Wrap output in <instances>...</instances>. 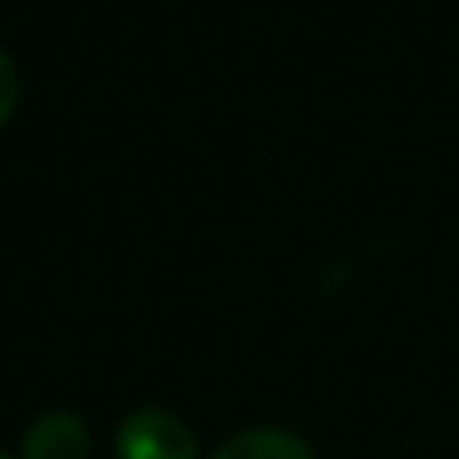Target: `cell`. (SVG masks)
I'll use <instances>...</instances> for the list:
<instances>
[{
	"mask_svg": "<svg viewBox=\"0 0 459 459\" xmlns=\"http://www.w3.org/2000/svg\"><path fill=\"white\" fill-rule=\"evenodd\" d=\"M117 459H196V437L178 415L143 406L121 420Z\"/></svg>",
	"mask_w": 459,
	"mask_h": 459,
	"instance_id": "cell-1",
	"label": "cell"
},
{
	"mask_svg": "<svg viewBox=\"0 0 459 459\" xmlns=\"http://www.w3.org/2000/svg\"><path fill=\"white\" fill-rule=\"evenodd\" d=\"M22 459H90V429H85V420H76L67 411L40 415L27 429V437H22Z\"/></svg>",
	"mask_w": 459,
	"mask_h": 459,
	"instance_id": "cell-2",
	"label": "cell"
},
{
	"mask_svg": "<svg viewBox=\"0 0 459 459\" xmlns=\"http://www.w3.org/2000/svg\"><path fill=\"white\" fill-rule=\"evenodd\" d=\"M210 459H312L304 437L286 433V429H246L237 437H228Z\"/></svg>",
	"mask_w": 459,
	"mask_h": 459,
	"instance_id": "cell-3",
	"label": "cell"
},
{
	"mask_svg": "<svg viewBox=\"0 0 459 459\" xmlns=\"http://www.w3.org/2000/svg\"><path fill=\"white\" fill-rule=\"evenodd\" d=\"M13 94H18V72H13L9 54L0 49V121L13 112Z\"/></svg>",
	"mask_w": 459,
	"mask_h": 459,
	"instance_id": "cell-4",
	"label": "cell"
},
{
	"mask_svg": "<svg viewBox=\"0 0 459 459\" xmlns=\"http://www.w3.org/2000/svg\"><path fill=\"white\" fill-rule=\"evenodd\" d=\"M0 459H13V455H0Z\"/></svg>",
	"mask_w": 459,
	"mask_h": 459,
	"instance_id": "cell-5",
	"label": "cell"
}]
</instances>
